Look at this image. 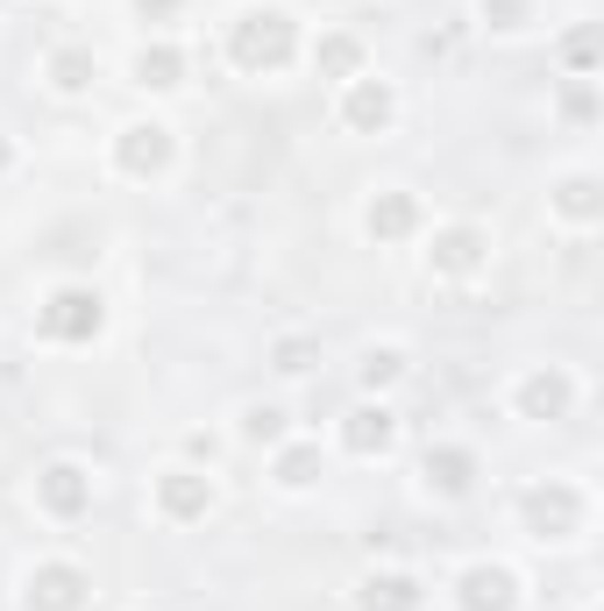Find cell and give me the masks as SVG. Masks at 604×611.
<instances>
[{
    "instance_id": "1",
    "label": "cell",
    "mask_w": 604,
    "mask_h": 611,
    "mask_svg": "<svg viewBox=\"0 0 604 611\" xmlns=\"http://www.w3.org/2000/svg\"><path fill=\"white\" fill-rule=\"evenodd\" d=\"M284 50H292V22H284L278 8H264V14H242V29H235V65H284Z\"/></svg>"
},
{
    "instance_id": "2",
    "label": "cell",
    "mask_w": 604,
    "mask_h": 611,
    "mask_svg": "<svg viewBox=\"0 0 604 611\" xmlns=\"http://www.w3.org/2000/svg\"><path fill=\"white\" fill-rule=\"evenodd\" d=\"M93 327H100L93 292H57V299L43 306V335H57V341H79V335H93Z\"/></svg>"
},
{
    "instance_id": "3",
    "label": "cell",
    "mask_w": 604,
    "mask_h": 611,
    "mask_svg": "<svg viewBox=\"0 0 604 611\" xmlns=\"http://www.w3.org/2000/svg\"><path fill=\"white\" fill-rule=\"evenodd\" d=\"M462 604L470 611H512V576L505 569H470L462 576Z\"/></svg>"
},
{
    "instance_id": "4",
    "label": "cell",
    "mask_w": 604,
    "mask_h": 611,
    "mask_svg": "<svg viewBox=\"0 0 604 611\" xmlns=\"http://www.w3.org/2000/svg\"><path fill=\"white\" fill-rule=\"evenodd\" d=\"M29 604L71 611V604H79V569H36V576H29Z\"/></svg>"
},
{
    "instance_id": "5",
    "label": "cell",
    "mask_w": 604,
    "mask_h": 611,
    "mask_svg": "<svg viewBox=\"0 0 604 611\" xmlns=\"http://www.w3.org/2000/svg\"><path fill=\"white\" fill-rule=\"evenodd\" d=\"M121 163H128V171H164V163H171V136H164V128H128Z\"/></svg>"
},
{
    "instance_id": "6",
    "label": "cell",
    "mask_w": 604,
    "mask_h": 611,
    "mask_svg": "<svg viewBox=\"0 0 604 611\" xmlns=\"http://www.w3.org/2000/svg\"><path fill=\"white\" fill-rule=\"evenodd\" d=\"M43 505H51V512H79L86 505V476L71 469V462H57V469L43 476Z\"/></svg>"
},
{
    "instance_id": "7",
    "label": "cell",
    "mask_w": 604,
    "mask_h": 611,
    "mask_svg": "<svg viewBox=\"0 0 604 611\" xmlns=\"http://www.w3.org/2000/svg\"><path fill=\"white\" fill-rule=\"evenodd\" d=\"M349 449L356 455H384L391 449V412H349Z\"/></svg>"
},
{
    "instance_id": "8",
    "label": "cell",
    "mask_w": 604,
    "mask_h": 611,
    "mask_svg": "<svg viewBox=\"0 0 604 611\" xmlns=\"http://www.w3.org/2000/svg\"><path fill=\"white\" fill-rule=\"evenodd\" d=\"M349 122L356 128H384L391 122V93H384V86H356V93H349Z\"/></svg>"
},
{
    "instance_id": "9",
    "label": "cell",
    "mask_w": 604,
    "mask_h": 611,
    "mask_svg": "<svg viewBox=\"0 0 604 611\" xmlns=\"http://www.w3.org/2000/svg\"><path fill=\"white\" fill-rule=\"evenodd\" d=\"M164 505H171L178 519L206 512V484H200V476H164Z\"/></svg>"
},
{
    "instance_id": "10",
    "label": "cell",
    "mask_w": 604,
    "mask_h": 611,
    "mask_svg": "<svg viewBox=\"0 0 604 611\" xmlns=\"http://www.w3.org/2000/svg\"><path fill=\"white\" fill-rule=\"evenodd\" d=\"M362 611H413V584H405V576L370 584V590H362Z\"/></svg>"
},
{
    "instance_id": "11",
    "label": "cell",
    "mask_w": 604,
    "mask_h": 611,
    "mask_svg": "<svg viewBox=\"0 0 604 611\" xmlns=\"http://www.w3.org/2000/svg\"><path fill=\"white\" fill-rule=\"evenodd\" d=\"M413 228V200H384V206H370V235H405Z\"/></svg>"
},
{
    "instance_id": "12",
    "label": "cell",
    "mask_w": 604,
    "mask_h": 611,
    "mask_svg": "<svg viewBox=\"0 0 604 611\" xmlns=\"http://www.w3.org/2000/svg\"><path fill=\"white\" fill-rule=\"evenodd\" d=\"M135 71H143V86H178V50H143Z\"/></svg>"
},
{
    "instance_id": "13",
    "label": "cell",
    "mask_w": 604,
    "mask_h": 611,
    "mask_svg": "<svg viewBox=\"0 0 604 611\" xmlns=\"http://www.w3.org/2000/svg\"><path fill=\"white\" fill-rule=\"evenodd\" d=\"M462 469H470V455H427V476H434L441 490H462V484H470Z\"/></svg>"
},
{
    "instance_id": "14",
    "label": "cell",
    "mask_w": 604,
    "mask_h": 611,
    "mask_svg": "<svg viewBox=\"0 0 604 611\" xmlns=\"http://www.w3.org/2000/svg\"><path fill=\"white\" fill-rule=\"evenodd\" d=\"M477 263V235H448L441 242V271H470Z\"/></svg>"
},
{
    "instance_id": "15",
    "label": "cell",
    "mask_w": 604,
    "mask_h": 611,
    "mask_svg": "<svg viewBox=\"0 0 604 611\" xmlns=\"http://www.w3.org/2000/svg\"><path fill=\"white\" fill-rule=\"evenodd\" d=\"M51 71H57V86H65V93H79V86H86V71H93V65H86V50H65Z\"/></svg>"
},
{
    "instance_id": "16",
    "label": "cell",
    "mask_w": 604,
    "mask_h": 611,
    "mask_svg": "<svg viewBox=\"0 0 604 611\" xmlns=\"http://www.w3.org/2000/svg\"><path fill=\"white\" fill-rule=\"evenodd\" d=\"M278 484H292V490H299V484H313V455H306V449H292V455L278 462Z\"/></svg>"
},
{
    "instance_id": "17",
    "label": "cell",
    "mask_w": 604,
    "mask_h": 611,
    "mask_svg": "<svg viewBox=\"0 0 604 611\" xmlns=\"http://www.w3.org/2000/svg\"><path fill=\"white\" fill-rule=\"evenodd\" d=\"M526 406H534V412H555V406H562V384L534 377V384H526Z\"/></svg>"
},
{
    "instance_id": "18",
    "label": "cell",
    "mask_w": 604,
    "mask_h": 611,
    "mask_svg": "<svg viewBox=\"0 0 604 611\" xmlns=\"http://www.w3.org/2000/svg\"><path fill=\"white\" fill-rule=\"evenodd\" d=\"M362 377H370V384H391V377H399V355H391V349H377L370 363H362Z\"/></svg>"
},
{
    "instance_id": "19",
    "label": "cell",
    "mask_w": 604,
    "mask_h": 611,
    "mask_svg": "<svg viewBox=\"0 0 604 611\" xmlns=\"http://www.w3.org/2000/svg\"><path fill=\"white\" fill-rule=\"evenodd\" d=\"M278 420H284L278 406H256V412H249V434H256V441H278Z\"/></svg>"
},
{
    "instance_id": "20",
    "label": "cell",
    "mask_w": 604,
    "mask_h": 611,
    "mask_svg": "<svg viewBox=\"0 0 604 611\" xmlns=\"http://www.w3.org/2000/svg\"><path fill=\"white\" fill-rule=\"evenodd\" d=\"M321 57H327V65H335V71H349V65H356V43H327Z\"/></svg>"
},
{
    "instance_id": "21",
    "label": "cell",
    "mask_w": 604,
    "mask_h": 611,
    "mask_svg": "<svg viewBox=\"0 0 604 611\" xmlns=\"http://www.w3.org/2000/svg\"><path fill=\"white\" fill-rule=\"evenodd\" d=\"M143 8H171V0H143Z\"/></svg>"
},
{
    "instance_id": "22",
    "label": "cell",
    "mask_w": 604,
    "mask_h": 611,
    "mask_svg": "<svg viewBox=\"0 0 604 611\" xmlns=\"http://www.w3.org/2000/svg\"><path fill=\"white\" fill-rule=\"evenodd\" d=\"M0 163H8V150H0Z\"/></svg>"
}]
</instances>
